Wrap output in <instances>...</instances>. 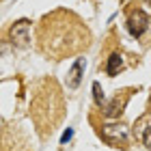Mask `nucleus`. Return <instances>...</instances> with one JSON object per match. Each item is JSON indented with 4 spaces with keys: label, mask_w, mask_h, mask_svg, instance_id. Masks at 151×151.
<instances>
[{
    "label": "nucleus",
    "mask_w": 151,
    "mask_h": 151,
    "mask_svg": "<svg viewBox=\"0 0 151 151\" xmlns=\"http://www.w3.org/2000/svg\"><path fill=\"white\" fill-rule=\"evenodd\" d=\"M97 134L101 136V140H106L112 147H127V142H129L127 127H123V125H99Z\"/></svg>",
    "instance_id": "f03ea898"
},
{
    "label": "nucleus",
    "mask_w": 151,
    "mask_h": 151,
    "mask_svg": "<svg viewBox=\"0 0 151 151\" xmlns=\"http://www.w3.org/2000/svg\"><path fill=\"white\" fill-rule=\"evenodd\" d=\"M71 136H73V129H71V127H67L65 132H63V136H60V145H67V142L71 140Z\"/></svg>",
    "instance_id": "1a4fd4ad"
},
{
    "label": "nucleus",
    "mask_w": 151,
    "mask_h": 151,
    "mask_svg": "<svg viewBox=\"0 0 151 151\" xmlns=\"http://www.w3.org/2000/svg\"><path fill=\"white\" fill-rule=\"evenodd\" d=\"M9 39L17 47H28L30 45V22L28 19H17L9 30Z\"/></svg>",
    "instance_id": "7ed1b4c3"
},
{
    "label": "nucleus",
    "mask_w": 151,
    "mask_h": 151,
    "mask_svg": "<svg viewBox=\"0 0 151 151\" xmlns=\"http://www.w3.org/2000/svg\"><path fill=\"white\" fill-rule=\"evenodd\" d=\"M93 97H95V104L97 106L104 104V88H101L99 82H93Z\"/></svg>",
    "instance_id": "6e6552de"
},
{
    "label": "nucleus",
    "mask_w": 151,
    "mask_h": 151,
    "mask_svg": "<svg viewBox=\"0 0 151 151\" xmlns=\"http://www.w3.org/2000/svg\"><path fill=\"white\" fill-rule=\"evenodd\" d=\"M127 99H129V93H127V91H123V93H119V95H114L112 101L104 108V114L108 116V119H116V116H121L123 110H125Z\"/></svg>",
    "instance_id": "39448f33"
},
{
    "label": "nucleus",
    "mask_w": 151,
    "mask_h": 151,
    "mask_svg": "<svg viewBox=\"0 0 151 151\" xmlns=\"http://www.w3.org/2000/svg\"><path fill=\"white\" fill-rule=\"evenodd\" d=\"M86 26L76 15L67 11H56L52 15H45L39 26V47L45 56L60 60L69 54H76L88 45Z\"/></svg>",
    "instance_id": "f257e3e1"
},
{
    "label": "nucleus",
    "mask_w": 151,
    "mask_h": 151,
    "mask_svg": "<svg viewBox=\"0 0 151 151\" xmlns=\"http://www.w3.org/2000/svg\"><path fill=\"white\" fill-rule=\"evenodd\" d=\"M82 73H84V58H76V63L71 65V69L67 71V88H78L82 82Z\"/></svg>",
    "instance_id": "423d86ee"
},
{
    "label": "nucleus",
    "mask_w": 151,
    "mask_h": 151,
    "mask_svg": "<svg viewBox=\"0 0 151 151\" xmlns=\"http://www.w3.org/2000/svg\"><path fill=\"white\" fill-rule=\"evenodd\" d=\"M121 69H123V56L119 52H112L110 56H108V63H106V73L110 76V78H114Z\"/></svg>",
    "instance_id": "0eeeda50"
},
{
    "label": "nucleus",
    "mask_w": 151,
    "mask_h": 151,
    "mask_svg": "<svg viewBox=\"0 0 151 151\" xmlns=\"http://www.w3.org/2000/svg\"><path fill=\"white\" fill-rule=\"evenodd\" d=\"M147 26H149V15L142 9H136L129 13V17H127V30H129V35L138 39L142 32L147 30Z\"/></svg>",
    "instance_id": "20e7f679"
}]
</instances>
